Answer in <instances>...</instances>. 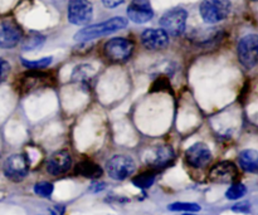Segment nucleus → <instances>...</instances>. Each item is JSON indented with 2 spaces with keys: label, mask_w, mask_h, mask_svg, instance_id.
Returning a JSON list of instances; mask_svg holds the SVG:
<instances>
[{
  "label": "nucleus",
  "mask_w": 258,
  "mask_h": 215,
  "mask_svg": "<svg viewBox=\"0 0 258 215\" xmlns=\"http://www.w3.org/2000/svg\"><path fill=\"white\" fill-rule=\"evenodd\" d=\"M126 27H127V20L125 18H111L105 22L98 23V24L88 25V27L83 28L80 32H77V34L75 35V39L77 42H88V40L96 39V38L103 37V35L112 34V33L118 32Z\"/></svg>",
  "instance_id": "1"
},
{
  "label": "nucleus",
  "mask_w": 258,
  "mask_h": 215,
  "mask_svg": "<svg viewBox=\"0 0 258 215\" xmlns=\"http://www.w3.org/2000/svg\"><path fill=\"white\" fill-rule=\"evenodd\" d=\"M201 17L207 24H217L229 17L232 12L231 0H203L199 8Z\"/></svg>",
  "instance_id": "2"
},
{
  "label": "nucleus",
  "mask_w": 258,
  "mask_h": 215,
  "mask_svg": "<svg viewBox=\"0 0 258 215\" xmlns=\"http://www.w3.org/2000/svg\"><path fill=\"white\" fill-rule=\"evenodd\" d=\"M17 83L18 91L20 93H30L53 86L55 83V78L50 73L40 72L39 69H30L29 72H25Z\"/></svg>",
  "instance_id": "3"
},
{
  "label": "nucleus",
  "mask_w": 258,
  "mask_h": 215,
  "mask_svg": "<svg viewBox=\"0 0 258 215\" xmlns=\"http://www.w3.org/2000/svg\"><path fill=\"white\" fill-rule=\"evenodd\" d=\"M239 63L246 69H253L258 64V34H247L237 47Z\"/></svg>",
  "instance_id": "4"
},
{
  "label": "nucleus",
  "mask_w": 258,
  "mask_h": 215,
  "mask_svg": "<svg viewBox=\"0 0 258 215\" xmlns=\"http://www.w3.org/2000/svg\"><path fill=\"white\" fill-rule=\"evenodd\" d=\"M134 43L126 38H112L106 42L103 47V54L110 62H126L133 55Z\"/></svg>",
  "instance_id": "5"
},
{
  "label": "nucleus",
  "mask_w": 258,
  "mask_h": 215,
  "mask_svg": "<svg viewBox=\"0 0 258 215\" xmlns=\"http://www.w3.org/2000/svg\"><path fill=\"white\" fill-rule=\"evenodd\" d=\"M186 19H188V12L185 9L179 7L173 8L161 17V29L165 30L169 35L178 37V35L183 34L185 30Z\"/></svg>",
  "instance_id": "6"
},
{
  "label": "nucleus",
  "mask_w": 258,
  "mask_h": 215,
  "mask_svg": "<svg viewBox=\"0 0 258 215\" xmlns=\"http://www.w3.org/2000/svg\"><path fill=\"white\" fill-rule=\"evenodd\" d=\"M67 17L75 25H87L93 18V7L88 0H70Z\"/></svg>",
  "instance_id": "7"
},
{
  "label": "nucleus",
  "mask_w": 258,
  "mask_h": 215,
  "mask_svg": "<svg viewBox=\"0 0 258 215\" xmlns=\"http://www.w3.org/2000/svg\"><path fill=\"white\" fill-rule=\"evenodd\" d=\"M106 170L108 175L115 180H125L135 171V163L128 156L116 155L108 160Z\"/></svg>",
  "instance_id": "8"
},
{
  "label": "nucleus",
  "mask_w": 258,
  "mask_h": 215,
  "mask_svg": "<svg viewBox=\"0 0 258 215\" xmlns=\"http://www.w3.org/2000/svg\"><path fill=\"white\" fill-rule=\"evenodd\" d=\"M29 171V163H28L27 156L23 154H14L9 156L4 163V174L8 179L12 181L19 183Z\"/></svg>",
  "instance_id": "9"
},
{
  "label": "nucleus",
  "mask_w": 258,
  "mask_h": 215,
  "mask_svg": "<svg viewBox=\"0 0 258 215\" xmlns=\"http://www.w3.org/2000/svg\"><path fill=\"white\" fill-rule=\"evenodd\" d=\"M175 159V153L169 145L156 146L146 153L145 161L153 170H160L170 165Z\"/></svg>",
  "instance_id": "10"
},
{
  "label": "nucleus",
  "mask_w": 258,
  "mask_h": 215,
  "mask_svg": "<svg viewBox=\"0 0 258 215\" xmlns=\"http://www.w3.org/2000/svg\"><path fill=\"white\" fill-rule=\"evenodd\" d=\"M238 179V169L231 161L216 164L209 171V180L216 184H233Z\"/></svg>",
  "instance_id": "11"
},
{
  "label": "nucleus",
  "mask_w": 258,
  "mask_h": 215,
  "mask_svg": "<svg viewBox=\"0 0 258 215\" xmlns=\"http://www.w3.org/2000/svg\"><path fill=\"white\" fill-rule=\"evenodd\" d=\"M186 163L196 169H203L212 161V151L206 144L197 142L186 150Z\"/></svg>",
  "instance_id": "12"
},
{
  "label": "nucleus",
  "mask_w": 258,
  "mask_h": 215,
  "mask_svg": "<svg viewBox=\"0 0 258 215\" xmlns=\"http://www.w3.org/2000/svg\"><path fill=\"white\" fill-rule=\"evenodd\" d=\"M23 38V30L14 22L0 23V48L10 49L17 47Z\"/></svg>",
  "instance_id": "13"
},
{
  "label": "nucleus",
  "mask_w": 258,
  "mask_h": 215,
  "mask_svg": "<svg viewBox=\"0 0 258 215\" xmlns=\"http://www.w3.org/2000/svg\"><path fill=\"white\" fill-rule=\"evenodd\" d=\"M127 17L136 24H144L153 19L154 10L150 0H131L127 7Z\"/></svg>",
  "instance_id": "14"
},
{
  "label": "nucleus",
  "mask_w": 258,
  "mask_h": 215,
  "mask_svg": "<svg viewBox=\"0 0 258 215\" xmlns=\"http://www.w3.org/2000/svg\"><path fill=\"white\" fill-rule=\"evenodd\" d=\"M141 43L149 50L165 49L169 45V34L164 29H146L141 34Z\"/></svg>",
  "instance_id": "15"
},
{
  "label": "nucleus",
  "mask_w": 258,
  "mask_h": 215,
  "mask_svg": "<svg viewBox=\"0 0 258 215\" xmlns=\"http://www.w3.org/2000/svg\"><path fill=\"white\" fill-rule=\"evenodd\" d=\"M72 165V158L68 151H57L47 161V171L50 175H62L67 173Z\"/></svg>",
  "instance_id": "16"
},
{
  "label": "nucleus",
  "mask_w": 258,
  "mask_h": 215,
  "mask_svg": "<svg viewBox=\"0 0 258 215\" xmlns=\"http://www.w3.org/2000/svg\"><path fill=\"white\" fill-rule=\"evenodd\" d=\"M238 163L242 170L249 174H258V151L247 149L238 156Z\"/></svg>",
  "instance_id": "17"
},
{
  "label": "nucleus",
  "mask_w": 258,
  "mask_h": 215,
  "mask_svg": "<svg viewBox=\"0 0 258 215\" xmlns=\"http://www.w3.org/2000/svg\"><path fill=\"white\" fill-rule=\"evenodd\" d=\"M76 171L80 175L88 179H98L102 176V169L91 160H83L76 166Z\"/></svg>",
  "instance_id": "18"
},
{
  "label": "nucleus",
  "mask_w": 258,
  "mask_h": 215,
  "mask_svg": "<svg viewBox=\"0 0 258 215\" xmlns=\"http://www.w3.org/2000/svg\"><path fill=\"white\" fill-rule=\"evenodd\" d=\"M155 176H156L155 170L151 169L150 171H145V173H141L139 174L138 176H135V178L133 179V184L140 189H148L154 184V181H155Z\"/></svg>",
  "instance_id": "19"
},
{
  "label": "nucleus",
  "mask_w": 258,
  "mask_h": 215,
  "mask_svg": "<svg viewBox=\"0 0 258 215\" xmlns=\"http://www.w3.org/2000/svg\"><path fill=\"white\" fill-rule=\"evenodd\" d=\"M45 42V37L42 34H38V33H34L33 35L28 37V39L25 40L24 44H23V49L24 50H35L39 49V48L43 47Z\"/></svg>",
  "instance_id": "20"
},
{
  "label": "nucleus",
  "mask_w": 258,
  "mask_h": 215,
  "mask_svg": "<svg viewBox=\"0 0 258 215\" xmlns=\"http://www.w3.org/2000/svg\"><path fill=\"white\" fill-rule=\"evenodd\" d=\"M247 193V188L241 183H236L227 190L226 196L229 200H238V199L243 198Z\"/></svg>",
  "instance_id": "21"
},
{
  "label": "nucleus",
  "mask_w": 258,
  "mask_h": 215,
  "mask_svg": "<svg viewBox=\"0 0 258 215\" xmlns=\"http://www.w3.org/2000/svg\"><path fill=\"white\" fill-rule=\"evenodd\" d=\"M53 58L52 57H44V58H40L38 60H28L22 58V63L24 67L29 68V69H42V68L48 67V65L52 63Z\"/></svg>",
  "instance_id": "22"
},
{
  "label": "nucleus",
  "mask_w": 258,
  "mask_h": 215,
  "mask_svg": "<svg viewBox=\"0 0 258 215\" xmlns=\"http://www.w3.org/2000/svg\"><path fill=\"white\" fill-rule=\"evenodd\" d=\"M171 211H186V213H197L201 210V206L194 203H174L169 205Z\"/></svg>",
  "instance_id": "23"
},
{
  "label": "nucleus",
  "mask_w": 258,
  "mask_h": 215,
  "mask_svg": "<svg viewBox=\"0 0 258 215\" xmlns=\"http://www.w3.org/2000/svg\"><path fill=\"white\" fill-rule=\"evenodd\" d=\"M34 193L42 198H49L53 193V185L48 181H40L34 185Z\"/></svg>",
  "instance_id": "24"
},
{
  "label": "nucleus",
  "mask_w": 258,
  "mask_h": 215,
  "mask_svg": "<svg viewBox=\"0 0 258 215\" xmlns=\"http://www.w3.org/2000/svg\"><path fill=\"white\" fill-rule=\"evenodd\" d=\"M170 90V81L165 76H160L155 82L153 83L151 92H160V91H169Z\"/></svg>",
  "instance_id": "25"
},
{
  "label": "nucleus",
  "mask_w": 258,
  "mask_h": 215,
  "mask_svg": "<svg viewBox=\"0 0 258 215\" xmlns=\"http://www.w3.org/2000/svg\"><path fill=\"white\" fill-rule=\"evenodd\" d=\"M90 72H93V68L91 65H80V67H76V69L73 70V80H87L90 77Z\"/></svg>",
  "instance_id": "26"
},
{
  "label": "nucleus",
  "mask_w": 258,
  "mask_h": 215,
  "mask_svg": "<svg viewBox=\"0 0 258 215\" xmlns=\"http://www.w3.org/2000/svg\"><path fill=\"white\" fill-rule=\"evenodd\" d=\"M10 73V64L4 58H0V83L4 82Z\"/></svg>",
  "instance_id": "27"
},
{
  "label": "nucleus",
  "mask_w": 258,
  "mask_h": 215,
  "mask_svg": "<svg viewBox=\"0 0 258 215\" xmlns=\"http://www.w3.org/2000/svg\"><path fill=\"white\" fill-rule=\"evenodd\" d=\"M232 209H233V211H237V213H248L251 206H249L248 203H238Z\"/></svg>",
  "instance_id": "28"
},
{
  "label": "nucleus",
  "mask_w": 258,
  "mask_h": 215,
  "mask_svg": "<svg viewBox=\"0 0 258 215\" xmlns=\"http://www.w3.org/2000/svg\"><path fill=\"white\" fill-rule=\"evenodd\" d=\"M123 0H102V4L105 5L108 9H113V8L118 7L120 4H122Z\"/></svg>",
  "instance_id": "29"
},
{
  "label": "nucleus",
  "mask_w": 258,
  "mask_h": 215,
  "mask_svg": "<svg viewBox=\"0 0 258 215\" xmlns=\"http://www.w3.org/2000/svg\"><path fill=\"white\" fill-rule=\"evenodd\" d=\"M50 213H52V215H63V213H64V208L63 206H54V208L50 209Z\"/></svg>",
  "instance_id": "30"
},
{
  "label": "nucleus",
  "mask_w": 258,
  "mask_h": 215,
  "mask_svg": "<svg viewBox=\"0 0 258 215\" xmlns=\"http://www.w3.org/2000/svg\"><path fill=\"white\" fill-rule=\"evenodd\" d=\"M45 2H49L52 3V4H59V3L64 2V0H45Z\"/></svg>",
  "instance_id": "31"
},
{
  "label": "nucleus",
  "mask_w": 258,
  "mask_h": 215,
  "mask_svg": "<svg viewBox=\"0 0 258 215\" xmlns=\"http://www.w3.org/2000/svg\"><path fill=\"white\" fill-rule=\"evenodd\" d=\"M184 215H196V214H189V213H188V214H184Z\"/></svg>",
  "instance_id": "32"
},
{
  "label": "nucleus",
  "mask_w": 258,
  "mask_h": 215,
  "mask_svg": "<svg viewBox=\"0 0 258 215\" xmlns=\"http://www.w3.org/2000/svg\"><path fill=\"white\" fill-rule=\"evenodd\" d=\"M251 2H258V0H251Z\"/></svg>",
  "instance_id": "33"
}]
</instances>
